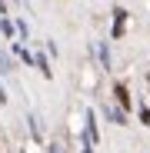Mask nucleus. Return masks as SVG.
Here are the masks:
<instances>
[{
    "mask_svg": "<svg viewBox=\"0 0 150 153\" xmlns=\"http://www.w3.org/2000/svg\"><path fill=\"white\" fill-rule=\"evenodd\" d=\"M117 97H120V103H130V97H127V87L117 83Z\"/></svg>",
    "mask_w": 150,
    "mask_h": 153,
    "instance_id": "obj_1",
    "label": "nucleus"
}]
</instances>
